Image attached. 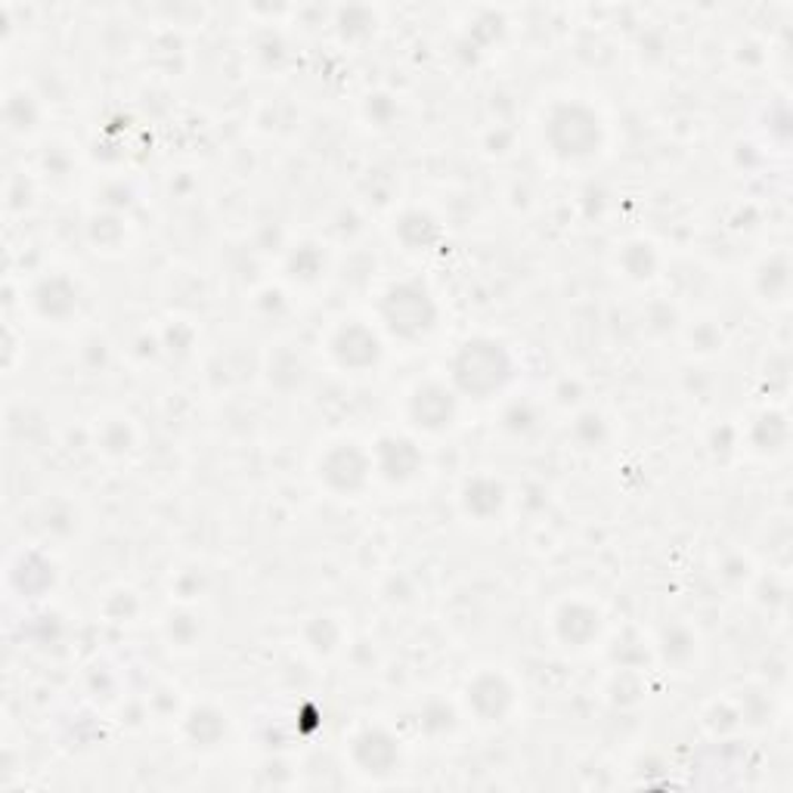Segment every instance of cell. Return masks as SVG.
<instances>
[{
    "mask_svg": "<svg viewBox=\"0 0 793 793\" xmlns=\"http://www.w3.org/2000/svg\"><path fill=\"white\" fill-rule=\"evenodd\" d=\"M508 376L503 347L493 341H468L456 360V381L472 394H490Z\"/></svg>",
    "mask_w": 793,
    "mask_h": 793,
    "instance_id": "cell-1",
    "label": "cell"
},
{
    "mask_svg": "<svg viewBox=\"0 0 793 793\" xmlns=\"http://www.w3.org/2000/svg\"><path fill=\"white\" fill-rule=\"evenodd\" d=\"M385 323L394 335L400 338H418L434 326V304L418 286H394L388 298L381 304Z\"/></svg>",
    "mask_w": 793,
    "mask_h": 793,
    "instance_id": "cell-2",
    "label": "cell"
},
{
    "mask_svg": "<svg viewBox=\"0 0 793 793\" xmlns=\"http://www.w3.org/2000/svg\"><path fill=\"white\" fill-rule=\"evenodd\" d=\"M319 472L326 475V480L333 484L335 490H357L366 472H369V462L363 459L360 449H354V444H341L326 456Z\"/></svg>",
    "mask_w": 793,
    "mask_h": 793,
    "instance_id": "cell-3",
    "label": "cell"
},
{
    "mask_svg": "<svg viewBox=\"0 0 793 793\" xmlns=\"http://www.w3.org/2000/svg\"><path fill=\"white\" fill-rule=\"evenodd\" d=\"M333 350L338 360L345 366H354V369H363L369 363L378 360V338L366 326H345L338 338L333 341Z\"/></svg>",
    "mask_w": 793,
    "mask_h": 793,
    "instance_id": "cell-4",
    "label": "cell"
},
{
    "mask_svg": "<svg viewBox=\"0 0 793 793\" xmlns=\"http://www.w3.org/2000/svg\"><path fill=\"white\" fill-rule=\"evenodd\" d=\"M354 756L366 775H388L394 772V763H397V747L385 732H366L354 741Z\"/></svg>",
    "mask_w": 793,
    "mask_h": 793,
    "instance_id": "cell-5",
    "label": "cell"
},
{
    "mask_svg": "<svg viewBox=\"0 0 793 793\" xmlns=\"http://www.w3.org/2000/svg\"><path fill=\"white\" fill-rule=\"evenodd\" d=\"M468 704H475V710L484 720H499L505 713V707L512 704V692L503 678L496 676H480L468 688Z\"/></svg>",
    "mask_w": 793,
    "mask_h": 793,
    "instance_id": "cell-6",
    "label": "cell"
},
{
    "mask_svg": "<svg viewBox=\"0 0 793 793\" xmlns=\"http://www.w3.org/2000/svg\"><path fill=\"white\" fill-rule=\"evenodd\" d=\"M413 413H416L418 425H425V428H444V425H449V418H453V397H449L444 388L428 385V388H422L416 394Z\"/></svg>",
    "mask_w": 793,
    "mask_h": 793,
    "instance_id": "cell-7",
    "label": "cell"
}]
</instances>
